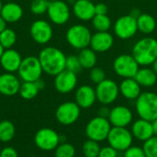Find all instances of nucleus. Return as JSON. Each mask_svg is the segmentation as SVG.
Here are the masks:
<instances>
[{"label": "nucleus", "mask_w": 157, "mask_h": 157, "mask_svg": "<svg viewBox=\"0 0 157 157\" xmlns=\"http://www.w3.org/2000/svg\"><path fill=\"white\" fill-rule=\"evenodd\" d=\"M89 78L93 83L98 85V84L101 83L102 81H104L107 77H106V73L102 68L95 66L92 69H90Z\"/></svg>", "instance_id": "nucleus-37"}, {"label": "nucleus", "mask_w": 157, "mask_h": 157, "mask_svg": "<svg viewBox=\"0 0 157 157\" xmlns=\"http://www.w3.org/2000/svg\"><path fill=\"white\" fill-rule=\"evenodd\" d=\"M47 15L53 24L61 26L68 22L71 16V11L66 2L63 0H58L50 3L47 10Z\"/></svg>", "instance_id": "nucleus-13"}, {"label": "nucleus", "mask_w": 157, "mask_h": 157, "mask_svg": "<svg viewBox=\"0 0 157 157\" xmlns=\"http://www.w3.org/2000/svg\"><path fill=\"white\" fill-rule=\"evenodd\" d=\"M34 143L36 146L42 151H54L61 144V136L51 128H42L36 132Z\"/></svg>", "instance_id": "nucleus-10"}, {"label": "nucleus", "mask_w": 157, "mask_h": 157, "mask_svg": "<svg viewBox=\"0 0 157 157\" xmlns=\"http://www.w3.org/2000/svg\"><path fill=\"white\" fill-rule=\"evenodd\" d=\"M16 41L17 34L13 29L6 28L4 31L0 33V44L3 46L5 50L11 49L15 45Z\"/></svg>", "instance_id": "nucleus-31"}, {"label": "nucleus", "mask_w": 157, "mask_h": 157, "mask_svg": "<svg viewBox=\"0 0 157 157\" xmlns=\"http://www.w3.org/2000/svg\"><path fill=\"white\" fill-rule=\"evenodd\" d=\"M107 141L118 152H124L132 145L133 136L132 132L125 127H112Z\"/></svg>", "instance_id": "nucleus-8"}, {"label": "nucleus", "mask_w": 157, "mask_h": 157, "mask_svg": "<svg viewBox=\"0 0 157 157\" xmlns=\"http://www.w3.org/2000/svg\"><path fill=\"white\" fill-rule=\"evenodd\" d=\"M0 75H1V74H0Z\"/></svg>", "instance_id": "nucleus-54"}, {"label": "nucleus", "mask_w": 157, "mask_h": 157, "mask_svg": "<svg viewBox=\"0 0 157 157\" xmlns=\"http://www.w3.org/2000/svg\"><path fill=\"white\" fill-rule=\"evenodd\" d=\"M109 113H110V109H108L107 107H102V108L99 109V110H98V116H99V117H102V118L109 119Z\"/></svg>", "instance_id": "nucleus-42"}, {"label": "nucleus", "mask_w": 157, "mask_h": 157, "mask_svg": "<svg viewBox=\"0 0 157 157\" xmlns=\"http://www.w3.org/2000/svg\"><path fill=\"white\" fill-rule=\"evenodd\" d=\"M80 113L81 108L75 102L66 101L58 106L55 111V118L59 123L69 126L77 121Z\"/></svg>", "instance_id": "nucleus-11"}, {"label": "nucleus", "mask_w": 157, "mask_h": 157, "mask_svg": "<svg viewBox=\"0 0 157 157\" xmlns=\"http://www.w3.org/2000/svg\"><path fill=\"white\" fill-rule=\"evenodd\" d=\"M90 1H95V0H90Z\"/></svg>", "instance_id": "nucleus-51"}, {"label": "nucleus", "mask_w": 157, "mask_h": 157, "mask_svg": "<svg viewBox=\"0 0 157 157\" xmlns=\"http://www.w3.org/2000/svg\"><path fill=\"white\" fill-rule=\"evenodd\" d=\"M55 157H75V147L68 143H61L56 149L54 150Z\"/></svg>", "instance_id": "nucleus-33"}, {"label": "nucleus", "mask_w": 157, "mask_h": 157, "mask_svg": "<svg viewBox=\"0 0 157 157\" xmlns=\"http://www.w3.org/2000/svg\"><path fill=\"white\" fill-rule=\"evenodd\" d=\"M95 10H96V15H108L109 7L104 3H98L95 5Z\"/></svg>", "instance_id": "nucleus-41"}, {"label": "nucleus", "mask_w": 157, "mask_h": 157, "mask_svg": "<svg viewBox=\"0 0 157 157\" xmlns=\"http://www.w3.org/2000/svg\"><path fill=\"white\" fill-rule=\"evenodd\" d=\"M47 1H49L50 3H52V2H55V1H58V0H47Z\"/></svg>", "instance_id": "nucleus-50"}, {"label": "nucleus", "mask_w": 157, "mask_h": 157, "mask_svg": "<svg viewBox=\"0 0 157 157\" xmlns=\"http://www.w3.org/2000/svg\"><path fill=\"white\" fill-rule=\"evenodd\" d=\"M0 157H18V155L15 148L11 146H6L1 150Z\"/></svg>", "instance_id": "nucleus-40"}, {"label": "nucleus", "mask_w": 157, "mask_h": 157, "mask_svg": "<svg viewBox=\"0 0 157 157\" xmlns=\"http://www.w3.org/2000/svg\"><path fill=\"white\" fill-rule=\"evenodd\" d=\"M75 98V102L81 109H89L97 101L96 89L91 86L83 85L76 89Z\"/></svg>", "instance_id": "nucleus-19"}, {"label": "nucleus", "mask_w": 157, "mask_h": 157, "mask_svg": "<svg viewBox=\"0 0 157 157\" xmlns=\"http://www.w3.org/2000/svg\"><path fill=\"white\" fill-rule=\"evenodd\" d=\"M152 65H153V68H152V69L155 71V73L156 74V75H157V59L155 61V62H154V63H153V64H152Z\"/></svg>", "instance_id": "nucleus-47"}, {"label": "nucleus", "mask_w": 157, "mask_h": 157, "mask_svg": "<svg viewBox=\"0 0 157 157\" xmlns=\"http://www.w3.org/2000/svg\"><path fill=\"white\" fill-rule=\"evenodd\" d=\"M133 114L126 106H116L110 109L109 121L112 127H125L132 123Z\"/></svg>", "instance_id": "nucleus-16"}, {"label": "nucleus", "mask_w": 157, "mask_h": 157, "mask_svg": "<svg viewBox=\"0 0 157 157\" xmlns=\"http://www.w3.org/2000/svg\"><path fill=\"white\" fill-rule=\"evenodd\" d=\"M123 157H146L143 147L139 146H131L126 151L123 152Z\"/></svg>", "instance_id": "nucleus-38"}, {"label": "nucleus", "mask_w": 157, "mask_h": 157, "mask_svg": "<svg viewBox=\"0 0 157 157\" xmlns=\"http://www.w3.org/2000/svg\"><path fill=\"white\" fill-rule=\"evenodd\" d=\"M43 73L40 60L36 56H27L22 59L17 70L18 77L23 82H35L41 78Z\"/></svg>", "instance_id": "nucleus-6"}, {"label": "nucleus", "mask_w": 157, "mask_h": 157, "mask_svg": "<svg viewBox=\"0 0 157 157\" xmlns=\"http://www.w3.org/2000/svg\"><path fill=\"white\" fill-rule=\"evenodd\" d=\"M100 149L101 148L98 142L88 139L83 144L82 152L85 157H98Z\"/></svg>", "instance_id": "nucleus-32"}, {"label": "nucleus", "mask_w": 157, "mask_h": 157, "mask_svg": "<svg viewBox=\"0 0 157 157\" xmlns=\"http://www.w3.org/2000/svg\"><path fill=\"white\" fill-rule=\"evenodd\" d=\"M6 24H7V22L2 17V16L0 15V33L2 32V31H4L7 27H6Z\"/></svg>", "instance_id": "nucleus-44"}, {"label": "nucleus", "mask_w": 157, "mask_h": 157, "mask_svg": "<svg viewBox=\"0 0 157 157\" xmlns=\"http://www.w3.org/2000/svg\"><path fill=\"white\" fill-rule=\"evenodd\" d=\"M129 15H131L132 17H135V18L137 19V18L142 15V11H141V9L138 8V7H133V8L131 10V12H130Z\"/></svg>", "instance_id": "nucleus-43"}, {"label": "nucleus", "mask_w": 157, "mask_h": 157, "mask_svg": "<svg viewBox=\"0 0 157 157\" xmlns=\"http://www.w3.org/2000/svg\"><path fill=\"white\" fill-rule=\"evenodd\" d=\"M92 33L90 29L83 24L71 26L66 31V40L68 44L75 50H82L89 47Z\"/></svg>", "instance_id": "nucleus-4"}, {"label": "nucleus", "mask_w": 157, "mask_h": 157, "mask_svg": "<svg viewBox=\"0 0 157 157\" xmlns=\"http://www.w3.org/2000/svg\"><path fill=\"white\" fill-rule=\"evenodd\" d=\"M39 92L40 89L36 86L35 82H23L20 86L18 93L22 98L26 100H30L36 98Z\"/></svg>", "instance_id": "nucleus-29"}, {"label": "nucleus", "mask_w": 157, "mask_h": 157, "mask_svg": "<svg viewBox=\"0 0 157 157\" xmlns=\"http://www.w3.org/2000/svg\"><path fill=\"white\" fill-rule=\"evenodd\" d=\"M31 1H33V0H31Z\"/></svg>", "instance_id": "nucleus-53"}, {"label": "nucleus", "mask_w": 157, "mask_h": 157, "mask_svg": "<svg viewBox=\"0 0 157 157\" xmlns=\"http://www.w3.org/2000/svg\"><path fill=\"white\" fill-rule=\"evenodd\" d=\"M113 29L119 39L129 40L138 32L137 19L131 15H123L115 21Z\"/></svg>", "instance_id": "nucleus-12"}, {"label": "nucleus", "mask_w": 157, "mask_h": 157, "mask_svg": "<svg viewBox=\"0 0 157 157\" xmlns=\"http://www.w3.org/2000/svg\"><path fill=\"white\" fill-rule=\"evenodd\" d=\"M141 86L151 87L154 86L157 82V75L155 71L148 66H143L140 68L134 77Z\"/></svg>", "instance_id": "nucleus-25"}, {"label": "nucleus", "mask_w": 157, "mask_h": 157, "mask_svg": "<svg viewBox=\"0 0 157 157\" xmlns=\"http://www.w3.org/2000/svg\"><path fill=\"white\" fill-rule=\"evenodd\" d=\"M92 25L96 31H109L112 21L108 15H96L92 19Z\"/></svg>", "instance_id": "nucleus-30"}, {"label": "nucleus", "mask_w": 157, "mask_h": 157, "mask_svg": "<svg viewBox=\"0 0 157 157\" xmlns=\"http://www.w3.org/2000/svg\"><path fill=\"white\" fill-rule=\"evenodd\" d=\"M112 126L109 119L97 116L90 120L86 126V135L89 140L98 143L103 142L108 139Z\"/></svg>", "instance_id": "nucleus-5"}, {"label": "nucleus", "mask_w": 157, "mask_h": 157, "mask_svg": "<svg viewBox=\"0 0 157 157\" xmlns=\"http://www.w3.org/2000/svg\"><path fill=\"white\" fill-rule=\"evenodd\" d=\"M16 133V129L14 124L7 120L0 121V142L8 143L14 137Z\"/></svg>", "instance_id": "nucleus-28"}, {"label": "nucleus", "mask_w": 157, "mask_h": 157, "mask_svg": "<svg viewBox=\"0 0 157 157\" xmlns=\"http://www.w3.org/2000/svg\"><path fill=\"white\" fill-rule=\"evenodd\" d=\"M132 54L141 66H149L157 59V40L144 37L133 46Z\"/></svg>", "instance_id": "nucleus-2"}, {"label": "nucleus", "mask_w": 157, "mask_h": 157, "mask_svg": "<svg viewBox=\"0 0 157 157\" xmlns=\"http://www.w3.org/2000/svg\"><path fill=\"white\" fill-rule=\"evenodd\" d=\"M0 15L7 23H15L22 17L23 9L19 4L15 2H8L3 5Z\"/></svg>", "instance_id": "nucleus-24"}, {"label": "nucleus", "mask_w": 157, "mask_h": 157, "mask_svg": "<svg viewBox=\"0 0 157 157\" xmlns=\"http://www.w3.org/2000/svg\"><path fill=\"white\" fill-rule=\"evenodd\" d=\"M118 153L119 152L117 150L109 145L100 149L98 157H118Z\"/></svg>", "instance_id": "nucleus-39"}, {"label": "nucleus", "mask_w": 157, "mask_h": 157, "mask_svg": "<svg viewBox=\"0 0 157 157\" xmlns=\"http://www.w3.org/2000/svg\"><path fill=\"white\" fill-rule=\"evenodd\" d=\"M73 13L79 20H92L96 16L95 4L90 0H75L73 4Z\"/></svg>", "instance_id": "nucleus-21"}, {"label": "nucleus", "mask_w": 157, "mask_h": 157, "mask_svg": "<svg viewBox=\"0 0 157 157\" xmlns=\"http://www.w3.org/2000/svg\"><path fill=\"white\" fill-rule=\"evenodd\" d=\"M35 83H36V86H38V88L40 89V91L42 90V89L45 87V82H44V80H42L41 78H40V79H38L37 81H35Z\"/></svg>", "instance_id": "nucleus-45"}, {"label": "nucleus", "mask_w": 157, "mask_h": 157, "mask_svg": "<svg viewBox=\"0 0 157 157\" xmlns=\"http://www.w3.org/2000/svg\"><path fill=\"white\" fill-rule=\"evenodd\" d=\"M21 83L17 76L12 73L0 75V94L6 97H12L19 92Z\"/></svg>", "instance_id": "nucleus-18"}, {"label": "nucleus", "mask_w": 157, "mask_h": 157, "mask_svg": "<svg viewBox=\"0 0 157 157\" xmlns=\"http://www.w3.org/2000/svg\"><path fill=\"white\" fill-rule=\"evenodd\" d=\"M121 1H124V0H121Z\"/></svg>", "instance_id": "nucleus-52"}, {"label": "nucleus", "mask_w": 157, "mask_h": 157, "mask_svg": "<svg viewBox=\"0 0 157 157\" xmlns=\"http://www.w3.org/2000/svg\"><path fill=\"white\" fill-rule=\"evenodd\" d=\"M4 51H5V49L3 48V46L0 44V57H1V55H2V53L4 52Z\"/></svg>", "instance_id": "nucleus-48"}, {"label": "nucleus", "mask_w": 157, "mask_h": 157, "mask_svg": "<svg viewBox=\"0 0 157 157\" xmlns=\"http://www.w3.org/2000/svg\"><path fill=\"white\" fill-rule=\"evenodd\" d=\"M137 26L138 31L144 34H151L156 29V20L152 15L148 13H142V15L137 18Z\"/></svg>", "instance_id": "nucleus-26"}, {"label": "nucleus", "mask_w": 157, "mask_h": 157, "mask_svg": "<svg viewBox=\"0 0 157 157\" xmlns=\"http://www.w3.org/2000/svg\"><path fill=\"white\" fill-rule=\"evenodd\" d=\"M2 6H3V4H2V1L0 0V12H1V8H2Z\"/></svg>", "instance_id": "nucleus-49"}, {"label": "nucleus", "mask_w": 157, "mask_h": 157, "mask_svg": "<svg viewBox=\"0 0 157 157\" xmlns=\"http://www.w3.org/2000/svg\"><path fill=\"white\" fill-rule=\"evenodd\" d=\"M54 77V87L61 94H68L76 87L77 75L71 71L64 69Z\"/></svg>", "instance_id": "nucleus-15"}, {"label": "nucleus", "mask_w": 157, "mask_h": 157, "mask_svg": "<svg viewBox=\"0 0 157 157\" xmlns=\"http://www.w3.org/2000/svg\"><path fill=\"white\" fill-rule=\"evenodd\" d=\"M30 36L32 40L39 44H47L52 38L53 30L52 25L43 19L35 20L29 29Z\"/></svg>", "instance_id": "nucleus-14"}, {"label": "nucleus", "mask_w": 157, "mask_h": 157, "mask_svg": "<svg viewBox=\"0 0 157 157\" xmlns=\"http://www.w3.org/2000/svg\"><path fill=\"white\" fill-rule=\"evenodd\" d=\"M43 73L55 76L65 69L66 56L63 51L56 47H44L38 56Z\"/></svg>", "instance_id": "nucleus-1"}, {"label": "nucleus", "mask_w": 157, "mask_h": 157, "mask_svg": "<svg viewBox=\"0 0 157 157\" xmlns=\"http://www.w3.org/2000/svg\"><path fill=\"white\" fill-rule=\"evenodd\" d=\"M22 59L23 58L17 51L12 48L6 49L0 57V65L6 73L14 74L15 72H17Z\"/></svg>", "instance_id": "nucleus-20"}, {"label": "nucleus", "mask_w": 157, "mask_h": 157, "mask_svg": "<svg viewBox=\"0 0 157 157\" xmlns=\"http://www.w3.org/2000/svg\"><path fill=\"white\" fill-rule=\"evenodd\" d=\"M50 2L47 0H33L30 4V11L34 15H43L47 13Z\"/></svg>", "instance_id": "nucleus-34"}, {"label": "nucleus", "mask_w": 157, "mask_h": 157, "mask_svg": "<svg viewBox=\"0 0 157 157\" xmlns=\"http://www.w3.org/2000/svg\"><path fill=\"white\" fill-rule=\"evenodd\" d=\"M77 56L79 58V61L81 63L83 69L90 70L93 67H95L97 64V62H98L97 52L93 51L90 47L80 50Z\"/></svg>", "instance_id": "nucleus-27"}, {"label": "nucleus", "mask_w": 157, "mask_h": 157, "mask_svg": "<svg viewBox=\"0 0 157 157\" xmlns=\"http://www.w3.org/2000/svg\"><path fill=\"white\" fill-rule=\"evenodd\" d=\"M153 125V131H154V136H157V119L152 121Z\"/></svg>", "instance_id": "nucleus-46"}, {"label": "nucleus", "mask_w": 157, "mask_h": 157, "mask_svg": "<svg viewBox=\"0 0 157 157\" xmlns=\"http://www.w3.org/2000/svg\"><path fill=\"white\" fill-rule=\"evenodd\" d=\"M114 72L120 76L124 78H134L140 65L134 59L132 54H121L117 56L113 62Z\"/></svg>", "instance_id": "nucleus-7"}, {"label": "nucleus", "mask_w": 157, "mask_h": 157, "mask_svg": "<svg viewBox=\"0 0 157 157\" xmlns=\"http://www.w3.org/2000/svg\"><path fill=\"white\" fill-rule=\"evenodd\" d=\"M65 69L68 70V71H71V72H73V73H75L76 75L83 69L77 55L71 54L69 56H66Z\"/></svg>", "instance_id": "nucleus-35"}, {"label": "nucleus", "mask_w": 157, "mask_h": 157, "mask_svg": "<svg viewBox=\"0 0 157 157\" xmlns=\"http://www.w3.org/2000/svg\"><path fill=\"white\" fill-rule=\"evenodd\" d=\"M119 87L122 97L129 100H136L142 93V86L134 78H124Z\"/></svg>", "instance_id": "nucleus-23"}, {"label": "nucleus", "mask_w": 157, "mask_h": 157, "mask_svg": "<svg viewBox=\"0 0 157 157\" xmlns=\"http://www.w3.org/2000/svg\"><path fill=\"white\" fill-rule=\"evenodd\" d=\"M146 157H157V136L145 141L143 146Z\"/></svg>", "instance_id": "nucleus-36"}, {"label": "nucleus", "mask_w": 157, "mask_h": 157, "mask_svg": "<svg viewBox=\"0 0 157 157\" xmlns=\"http://www.w3.org/2000/svg\"><path fill=\"white\" fill-rule=\"evenodd\" d=\"M95 89L97 100H98V102L105 106L110 105L115 102L120 95L119 85L115 81L108 78L98 84Z\"/></svg>", "instance_id": "nucleus-9"}, {"label": "nucleus", "mask_w": 157, "mask_h": 157, "mask_svg": "<svg viewBox=\"0 0 157 157\" xmlns=\"http://www.w3.org/2000/svg\"><path fill=\"white\" fill-rule=\"evenodd\" d=\"M114 44V37L109 31H96L92 34L89 47L97 53L109 51Z\"/></svg>", "instance_id": "nucleus-17"}, {"label": "nucleus", "mask_w": 157, "mask_h": 157, "mask_svg": "<svg viewBox=\"0 0 157 157\" xmlns=\"http://www.w3.org/2000/svg\"><path fill=\"white\" fill-rule=\"evenodd\" d=\"M131 132L133 138L144 143L154 136L152 122L143 119H139L133 122Z\"/></svg>", "instance_id": "nucleus-22"}, {"label": "nucleus", "mask_w": 157, "mask_h": 157, "mask_svg": "<svg viewBox=\"0 0 157 157\" xmlns=\"http://www.w3.org/2000/svg\"><path fill=\"white\" fill-rule=\"evenodd\" d=\"M135 109L140 119L154 121L157 119V94L142 92L135 100Z\"/></svg>", "instance_id": "nucleus-3"}]
</instances>
